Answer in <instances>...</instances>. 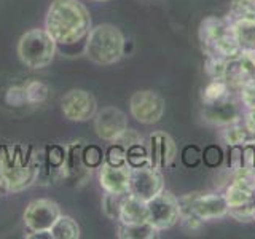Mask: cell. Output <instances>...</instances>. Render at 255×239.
Listing matches in <instances>:
<instances>
[{"label":"cell","instance_id":"6da1fadb","mask_svg":"<svg viewBox=\"0 0 255 239\" xmlns=\"http://www.w3.org/2000/svg\"><path fill=\"white\" fill-rule=\"evenodd\" d=\"M45 30L58 45L74 46L91 30L90 10L80 0H53L45 16Z\"/></svg>","mask_w":255,"mask_h":239},{"label":"cell","instance_id":"7a4b0ae2","mask_svg":"<svg viewBox=\"0 0 255 239\" xmlns=\"http://www.w3.org/2000/svg\"><path fill=\"white\" fill-rule=\"evenodd\" d=\"M24 147H5L0 151V188L19 193L38 179V163L34 153Z\"/></svg>","mask_w":255,"mask_h":239},{"label":"cell","instance_id":"3957f363","mask_svg":"<svg viewBox=\"0 0 255 239\" xmlns=\"http://www.w3.org/2000/svg\"><path fill=\"white\" fill-rule=\"evenodd\" d=\"M198 38L206 56H219L228 61H238L243 56L233 24L228 18L207 16L199 22Z\"/></svg>","mask_w":255,"mask_h":239},{"label":"cell","instance_id":"277c9868","mask_svg":"<svg viewBox=\"0 0 255 239\" xmlns=\"http://www.w3.org/2000/svg\"><path fill=\"white\" fill-rule=\"evenodd\" d=\"M126 40L114 24L104 22L91 27L85 42V54L98 66H114L125 54Z\"/></svg>","mask_w":255,"mask_h":239},{"label":"cell","instance_id":"5b68a950","mask_svg":"<svg viewBox=\"0 0 255 239\" xmlns=\"http://www.w3.org/2000/svg\"><path fill=\"white\" fill-rule=\"evenodd\" d=\"M19 61L32 70H42L54 61L58 43L45 29H30L18 42Z\"/></svg>","mask_w":255,"mask_h":239},{"label":"cell","instance_id":"8992f818","mask_svg":"<svg viewBox=\"0 0 255 239\" xmlns=\"http://www.w3.org/2000/svg\"><path fill=\"white\" fill-rule=\"evenodd\" d=\"M180 209L193 212L203 222L219 220L228 215L230 207L220 193H188L179 198Z\"/></svg>","mask_w":255,"mask_h":239},{"label":"cell","instance_id":"52a82bcc","mask_svg":"<svg viewBox=\"0 0 255 239\" xmlns=\"http://www.w3.org/2000/svg\"><path fill=\"white\" fill-rule=\"evenodd\" d=\"M180 214L179 198L166 188L148 201V222L158 231L174 228L180 220Z\"/></svg>","mask_w":255,"mask_h":239},{"label":"cell","instance_id":"ba28073f","mask_svg":"<svg viewBox=\"0 0 255 239\" xmlns=\"http://www.w3.org/2000/svg\"><path fill=\"white\" fill-rule=\"evenodd\" d=\"M61 214V207L56 201L50 198H38L27 204L22 220L30 233H50Z\"/></svg>","mask_w":255,"mask_h":239},{"label":"cell","instance_id":"9c48e42d","mask_svg":"<svg viewBox=\"0 0 255 239\" xmlns=\"http://www.w3.org/2000/svg\"><path fill=\"white\" fill-rule=\"evenodd\" d=\"M131 117L140 124H155L163 118L166 102L161 94L151 90L135 91L129 99Z\"/></svg>","mask_w":255,"mask_h":239},{"label":"cell","instance_id":"30bf717a","mask_svg":"<svg viewBox=\"0 0 255 239\" xmlns=\"http://www.w3.org/2000/svg\"><path fill=\"white\" fill-rule=\"evenodd\" d=\"M61 110L69 121L85 123L94 118L98 112V101L86 90H69L61 99Z\"/></svg>","mask_w":255,"mask_h":239},{"label":"cell","instance_id":"8fae6325","mask_svg":"<svg viewBox=\"0 0 255 239\" xmlns=\"http://www.w3.org/2000/svg\"><path fill=\"white\" fill-rule=\"evenodd\" d=\"M164 190V179L161 171L155 169L150 164L131 167L129 193L143 201H150Z\"/></svg>","mask_w":255,"mask_h":239},{"label":"cell","instance_id":"7c38bea8","mask_svg":"<svg viewBox=\"0 0 255 239\" xmlns=\"http://www.w3.org/2000/svg\"><path fill=\"white\" fill-rule=\"evenodd\" d=\"M145 147L148 153V164L158 171L169 167L177 156V145L171 135L164 131L151 132L147 137Z\"/></svg>","mask_w":255,"mask_h":239},{"label":"cell","instance_id":"4fadbf2b","mask_svg":"<svg viewBox=\"0 0 255 239\" xmlns=\"http://www.w3.org/2000/svg\"><path fill=\"white\" fill-rule=\"evenodd\" d=\"M128 129V117L118 107H102L94 115V131L106 142H115Z\"/></svg>","mask_w":255,"mask_h":239},{"label":"cell","instance_id":"5bb4252c","mask_svg":"<svg viewBox=\"0 0 255 239\" xmlns=\"http://www.w3.org/2000/svg\"><path fill=\"white\" fill-rule=\"evenodd\" d=\"M131 166L129 164H110L104 161L99 166V185L106 193L126 195L129 193Z\"/></svg>","mask_w":255,"mask_h":239},{"label":"cell","instance_id":"9a60e30c","mask_svg":"<svg viewBox=\"0 0 255 239\" xmlns=\"http://www.w3.org/2000/svg\"><path fill=\"white\" fill-rule=\"evenodd\" d=\"M203 118L214 126H228L236 121H241L243 117L239 106H236L233 101H230V98H225L215 104H211V106H204Z\"/></svg>","mask_w":255,"mask_h":239},{"label":"cell","instance_id":"2e32d148","mask_svg":"<svg viewBox=\"0 0 255 239\" xmlns=\"http://www.w3.org/2000/svg\"><path fill=\"white\" fill-rule=\"evenodd\" d=\"M118 222L122 225H140V223H147L148 203L131 193L123 195L118 211Z\"/></svg>","mask_w":255,"mask_h":239},{"label":"cell","instance_id":"e0dca14e","mask_svg":"<svg viewBox=\"0 0 255 239\" xmlns=\"http://www.w3.org/2000/svg\"><path fill=\"white\" fill-rule=\"evenodd\" d=\"M223 196H225L230 209L252 204L255 201V191H254L252 182H251V172L246 171L244 177H238L231 182L225 188Z\"/></svg>","mask_w":255,"mask_h":239},{"label":"cell","instance_id":"ac0fdd59","mask_svg":"<svg viewBox=\"0 0 255 239\" xmlns=\"http://www.w3.org/2000/svg\"><path fill=\"white\" fill-rule=\"evenodd\" d=\"M230 21L233 24L236 38L239 45H241L243 51L255 48V19L241 18V19H230Z\"/></svg>","mask_w":255,"mask_h":239},{"label":"cell","instance_id":"d6986e66","mask_svg":"<svg viewBox=\"0 0 255 239\" xmlns=\"http://www.w3.org/2000/svg\"><path fill=\"white\" fill-rule=\"evenodd\" d=\"M50 233L51 239H78L82 236V230L74 217L61 214V217L51 227Z\"/></svg>","mask_w":255,"mask_h":239},{"label":"cell","instance_id":"ffe728a7","mask_svg":"<svg viewBox=\"0 0 255 239\" xmlns=\"http://www.w3.org/2000/svg\"><path fill=\"white\" fill-rule=\"evenodd\" d=\"M220 137L228 147L230 145H244V143L255 142V135L243 124V121H236L233 124H228L225 129L222 131Z\"/></svg>","mask_w":255,"mask_h":239},{"label":"cell","instance_id":"44dd1931","mask_svg":"<svg viewBox=\"0 0 255 239\" xmlns=\"http://www.w3.org/2000/svg\"><path fill=\"white\" fill-rule=\"evenodd\" d=\"M161 231H158L150 222L140 225H122L120 223L117 236L120 239H155Z\"/></svg>","mask_w":255,"mask_h":239},{"label":"cell","instance_id":"7402d4cb","mask_svg":"<svg viewBox=\"0 0 255 239\" xmlns=\"http://www.w3.org/2000/svg\"><path fill=\"white\" fill-rule=\"evenodd\" d=\"M225 98H228V82L225 78H211V82L203 88V106H211Z\"/></svg>","mask_w":255,"mask_h":239},{"label":"cell","instance_id":"603a6c76","mask_svg":"<svg viewBox=\"0 0 255 239\" xmlns=\"http://www.w3.org/2000/svg\"><path fill=\"white\" fill-rule=\"evenodd\" d=\"M24 90H26V101L30 106H35V104H43L50 94V88H48L43 82H38V80H30L26 85H24Z\"/></svg>","mask_w":255,"mask_h":239},{"label":"cell","instance_id":"cb8c5ba5","mask_svg":"<svg viewBox=\"0 0 255 239\" xmlns=\"http://www.w3.org/2000/svg\"><path fill=\"white\" fill-rule=\"evenodd\" d=\"M230 64H231V61L219 58V56H207L204 70L211 78H225L227 80Z\"/></svg>","mask_w":255,"mask_h":239},{"label":"cell","instance_id":"d4e9b609","mask_svg":"<svg viewBox=\"0 0 255 239\" xmlns=\"http://www.w3.org/2000/svg\"><path fill=\"white\" fill-rule=\"evenodd\" d=\"M80 156H82V164L86 167L88 171L99 169V166L104 163V159H106V155L102 153V150L98 145H86V147H83Z\"/></svg>","mask_w":255,"mask_h":239},{"label":"cell","instance_id":"484cf974","mask_svg":"<svg viewBox=\"0 0 255 239\" xmlns=\"http://www.w3.org/2000/svg\"><path fill=\"white\" fill-rule=\"evenodd\" d=\"M230 19H255V0H235Z\"/></svg>","mask_w":255,"mask_h":239},{"label":"cell","instance_id":"4316f807","mask_svg":"<svg viewBox=\"0 0 255 239\" xmlns=\"http://www.w3.org/2000/svg\"><path fill=\"white\" fill-rule=\"evenodd\" d=\"M126 159L128 164L131 167H137L148 164V153H147V147L145 143H135V145L129 147L126 150Z\"/></svg>","mask_w":255,"mask_h":239},{"label":"cell","instance_id":"83f0119b","mask_svg":"<svg viewBox=\"0 0 255 239\" xmlns=\"http://www.w3.org/2000/svg\"><path fill=\"white\" fill-rule=\"evenodd\" d=\"M122 198L123 195H114V193H106L102 196V212L106 217L110 220H118V211H120V204H122Z\"/></svg>","mask_w":255,"mask_h":239},{"label":"cell","instance_id":"f1b7e54d","mask_svg":"<svg viewBox=\"0 0 255 239\" xmlns=\"http://www.w3.org/2000/svg\"><path fill=\"white\" fill-rule=\"evenodd\" d=\"M5 102L11 107L26 106L27 101H26V90H24V85L8 88L6 93H5Z\"/></svg>","mask_w":255,"mask_h":239},{"label":"cell","instance_id":"f546056e","mask_svg":"<svg viewBox=\"0 0 255 239\" xmlns=\"http://www.w3.org/2000/svg\"><path fill=\"white\" fill-rule=\"evenodd\" d=\"M104 161H107L110 164H126L128 159H126V148L122 147L120 143H112L109 147V150L106 151V159Z\"/></svg>","mask_w":255,"mask_h":239},{"label":"cell","instance_id":"4dcf8cb0","mask_svg":"<svg viewBox=\"0 0 255 239\" xmlns=\"http://www.w3.org/2000/svg\"><path fill=\"white\" fill-rule=\"evenodd\" d=\"M203 159V151L196 145H187L182 150V163L187 167H196Z\"/></svg>","mask_w":255,"mask_h":239},{"label":"cell","instance_id":"1f68e13d","mask_svg":"<svg viewBox=\"0 0 255 239\" xmlns=\"http://www.w3.org/2000/svg\"><path fill=\"white\" fill-rule=\"evenodd\" d=\"M223 159V151L219 145H209L203 151V161L209 167H219Z\"/></svg>","mask_w":255,"mask_h":239},{"label":"cell","instance_id":"d6a6232c","mask_svg":"<svg viewBox=\"0 0 255 239\" xmlns=\"http://www.w3.org/2000/svg\"><path fill=\"white\" fill-rule=\"evenodd\" d=\"M228 166L236 172H243V145H230Z\"/></svg>","mask_w":255,"mask_h":239},{"label":"cell","instance_id":"836d02e7","mask_svg":"<svg viewBox=\"0 0 255 239\" xmlns=\"http://www.w3.org/2000/svg\"><path fill=\"white\" fill-rule=\"evenodd\" d=\"M243 171H255V142L244 143L243 145Z\"/></svg>","mask_w":255,"mask_h":239},{"label":"cell","instance_id":"e575fe53","mask_svg":"<svg viewBox=\"0 0 255 239\" xmlns=\"http://www.w3.org/2000/svg\"><path fill=\"white\" fill-rule=\"evenodd\" d=\"M142 142H143L142 135L135 129H129V127H128V129L115 140V143H120V145L125 147L126 150L129 147H132V145H135V143H142ZM112 143H114V142H112Z\"/></svg>","mask_w":255,"mask_h":239},{"label":"cell","instance_id":"d590c367","mask_svg":"<svg viewBox=\"0 0 255 239\" xmlns=\"http://www.w3.org/2000/svg\"><path fill=\"white\" fill-rule=\"evenodd\" d=\"M241 101L247 109H255V83L254 82H247L246 85H243Z\"/></svg>","mask_w":255,"mask_h":239},{"label":"cell","instance_id":"8d00e7d4","mask_svg":"<svg viewBox=\"0 0 255 239\" xmlns=\"http://www.w3.org/2000/svg\"><path fill=\"white\" fill-rule=\"evenodd\" d=\"M241 58L249 62L252 67H255V48H252V50H246V51H243V56H241Z\"/></svg>","mask_w":255,"mask_h":239},{"label":"cell","instance_id":"74e56055","mask_svg":"<svg viewBox=\"0 0 255 239\" xmlns=\"http://www.w3.org/2000/svg\"><path fill=\"white\" fill-rule=\"evenodd\" d=\"M251 182H252V187H254V191H255V171L251 172Z\"/></svg>","mask_w":255,"mask_h":239},{"label":"cell","instance_id":"f35d334b","mask_svg":"<svg viewBox=\"0 0 255 239\" xmlns=\"http://www.w3.org/2000/svg\"><path fill=\"white\" fill-rule=\"evenodd\" d=\"M91 2H98V3H104V2H110V0H91Z\"/></svg>","mask_w":255,"mask_h":239},{"label":"cell","instance_id":"ab89813d","mask_svg":"<svg viewBox=\"0 0 255 239\" xmlns=\"http://www.w3.org/2000/svg\"><path fill=\"white\" fill-rule=\"evenodd\" d=\"M252 212H254V222H255V201H254V206H252Z\"/></svg>","mask_w":255,"mask_h":239}]
</instances>
